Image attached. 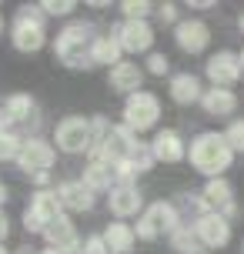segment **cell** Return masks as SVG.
I'll return each mask as SVG.
<instances>
[{
    "label": "cell",
    "instance_id": "1",
    "mask_svg": "<svg viewBox=\"0 0 244 254\" xmlns=\"http://www.w3.org/2000/svg\"><path fill=\"white\" fill-rule=\"evenodd\" d=\"M234 151L228 147L224 134H201V137L191 144V164L194 171H201L207 178H221L228 167H231Z\"/></svg>",
    "mask_w": 244,
    "mask_h": 254
},
{
    "label": "cell",
    "instance_id": "2",
    "mask_svg": "<svg viewBox=\"0 0 244 254\" xmlns=\"http://www.w3.org/2000/svg\"><path fill=\"white\" fill-rule=\"evenodd\" d=\"M90 44H94V34H90L87 24H70L57 34V44H54V54L61 57L64 67H94L90 64Z\"/></svg>",
    "mask_w": 244,
    "mask_h": 254
},
{
    "label": "cell",
    "instance_id": "3",
    "mask_svg": "<svg viewBox=\"0 0 244 254\" xmlns=\"http://www.w3.org/2000/svg\"><path fill=\"white\" fill-rule=\"evenodd\" d=\"M157 117H161V101L151 90H137L124 104V127H127L130 134H141L147 127H154Z\"/></svg>",
    "mask_w": 244,
    "mask_h": 254
},
{
    "label": "cell",
    "instance_id": "4",
    "mask_svg": "<svg viewBox=\"0 0 244 254\" xmlns=\"http://www.w3.org/2000/svg\"><path fill=\"white\" fill-rule=\"evenodd\" d=\"M47 44V30H44V17L34 7H24L13 20V47L24 54H34Z\"/></svg>",
    "mask_w": 244,
    "mask_h": 254
},
{
    "label": "cell",
    "instance_id": "5",
    "mask_svg": "<svg viewBox=\"0 0 244 254\" xmlns=\"http://www.w3.org/2000/svg\"><path fill=\"white\" fill-rule=\"evenodd\" d=\"M174 228H181L174 204L157 201V204H151V207L144 211V217L137 221V231H134V238H141V241H154L161 231H167V234H171Z\"/></svg>",
    "mask_w": 244,
    "mask_h": 254
},
{
    "label": "cell",
    "instance_id": "6",
    "mask_svg": "<svg viewBox=\"0 0 244 254\" xmlns=\"http://www.w3.org/2000/svg\"><path fill=\"white\" fill-rule=\"evenodd\" d=\"M57 147L64 154H84L90 151V121L87 117H64L61 124H57Z\"/></svg>",
    "mask_w": 244,
    "mask_h": 254
},
{
    "label": "cell",
    "instance_id": "7",
    "mask_svg": "<svg viewBox=\"0 0 244 254\" xmlns=\"http://www.w3.org/2000/svg\"><path fill=\"white\" fill-rule=\"evenodd\" d=\"M54 164V147L40 137H27L17 151V167L27 174H47Z\"/></svg>",
    "mask_w": 244,
    "mask_h": 254
},
{
    "label": "cell",
    "instance_id": "8",
    "mask_svg": "<svg viewBox=\"0 0 244 254\" xmlns=\"http://www.w3.org/2000/svg\"><path fill=\"white\" fill-rule=\"evenodd\" d=\"M194 238L204 248H224L231 241V221H224L218 211H204L194 224Z\"/></svg>",
    "mask_w": 244,
    "mask_h": 254
},
{
    "label": "cell",
    "instance_id": "9",
    "mask_svg": "<svg viewBox=\"0 0 244 254\" xmlns=\"http://www.w3.org/2000/svg\"><path fill=\"white\" fill-rule=\"evenodd\" d=\"M207 77L211 84L221 90H231L238 80H241V64H238V54L231 51H218L211 61H207Z\"/></svg>",
    "mask_w": 244,
    "mask_h": 254
},
{
    "label": "cell",
    "instance_id": "10",
    "mask_svg": "<svg viewBox=\"0 0 244 254\" xmlns=\"http://www.w3.org/2000/svg\"><path fill=\"white\" fill-rule=\"evenodd\" d=\"M117 44H121V51H130V54H141V51H151V44H154V27L147 24V20H124V24L117 27Z\"/></svg>",
    "mask_w": 244,
    "mask_h": 254
},
{
    "label": "cell",
    "instance_id": "11",
    "mask_svg": "<svg viewBox=\"0 0 244 254\" xmlns=\"http://www.w3.org/2000/svg\"><path fill=\"white\" fill-rule=\"evenodd\" d=\"M174 40H178L181 51L201 54L207 47V40H211V30H207V24H201V20H181V24L174 27Z\"/></svg>",
    "mask_w": 244,
    "mask_h": 254
},
{
    "label": "cell",
    "instance_id": "12",
    "mask_svg": "<svg viewBox=\"0 0 244 254\" xmlns=\"http://www.w3.org/2000/svg\"><path fill=\"white\" fill-rule=\"evenodd\" d=\"M111 90H117V94H137L141 90V84H144V70L137 67V64H130V61H121V64H114L111 67Z\"/></svg>",
    "mask_w": 244,
    "mask_h": 254
},
{
    "label": "cell",
    "instance_id": "13",
    "mask_svg": "<svg viewBox=\"0 0 244 254\" xmlns=\"http://www.w3.org/2000/svg\"><path fill=\"white\" fill-rule=\"evenodd\" d=\"M107 204H111V211H114L117 217H130L144 207V197L134 184H117V188H111V194H107Z\"/></svg>",
    "mask_w": 244,
    "mask_h": 254
},
{
    "label": "cell",
    "instance_id": "14",
    "mask_svg": "<svg viewBox=\"0 0 244 254\" xmlns=\"http://www.w3.org/2000/svg\"><path fill=\"white\" fill-rule=\"evenodd\" d=\"M151 154H154V161L178 164L184 157V140H181L178 130H157V137L151 140Z\"/></svg>",
    "mask_w": 244,
    "mask_h": 254
},
{
    "label": "cell",
    "instance_id": "15",
    "mask_svg": "<svg viewBox=\"0 0 244 254\" xmlns=\"http://www.w3.org/2000/svg\"><path fill=\"white\" fill-rule=\"evenodd\" d=\"M54 194H57L61 207H67V211H90V207H94V194H90L80 181H64Z\"/></svg>",
    "mask_w": 244,
    "mask_h": 254
},
{
    "label": "cell",
    "instance_id": "16",
    "mask_svg": "<svg viewBox=\"0 0 244 254\" xmlns=\"http://www.w3.org/2000/svg\"><path fill=\"white\" fill-rule=\"evenodd\" d=\"M27 214L34 217L40 228H47L54 217L61 214V201H57V194H54V190H37L34 201H30V207H27ZM40 234H44V231H40Z\"/></svg>",
    "mask_w": 244,
    "mask_h": 254
},
{
    "label": "cell",
    "instance_id": "17",
    "mask_svg": "<svg viewBox=\"0 0 244 254\" xmlns=\"http://www.w3.org/2000/svg\"><path fill=\"white\" fill-rule=\"evenodd\" d=\"M201 107H204L211 117H231L234 111H238V97H234V90L211 87L207 94H201Z\"/></svg>",
    "mask_w": 244,
    "mask_h": 254
},
{
    "label": "cell",
    "instance_id": "18",
    "mask_svg": "<svg viewBox=\"0 0 244 254\" xmlns=\"http://www.w3.org/2000/svg\"><path fill=\"white\" fill-rule=\"evenodd\" d=\"M171 101L181 104V107L201 101V80L194 74H174L171 77Z\"/></svg>",
    "mask_w": 244,
    "mask_h": 254
},
{
    "label": "cell",
    "instance_id": "19",
    "mask_svg": "<svg viewBox=\"0 0 244 254\" xmlns=\"http://www.w3.org/2000/svg\"><path fill=\"white\" fill-rule=\"evenodd\" d=\"M101 238H104V244H107L111 254H130V248H134V241H137V238H134V228L124 224V221H114Z\"/></svg>",
    "mask_w": 244,
    "mask_h": 254
},
{
    "label": "cell",
    "instance_id": "20",
    "mask_svg": "<svg viewBox=\"0 0 244 254\" xmlns=\"http://www.w3.org/2000/svg\"><path fill=\"white\" fill-rule=\"evenodd\" d=\"M44 238L51 241V251H57V248H64V244L77 241V231H74V224H70L67 214H57L51 224L44 228Z\"/></svg>",
    "mask_w": 244,
    "mask_h": 254
},
{
    "label": "cell",
    "instance_id": "21",
    "mask_svg": "<svg viewBox=\"0 0 244 254\" xmlns=\"http://www.w3.org/2000/svg\"><path fill=\"white\" fill-rule=\"evenodd\" d=\"M121 44H117V37H94V44H90V64H121Z\"/></svg>",
    "mask_w": 244,
    "mask_h": 254
},
{
    "label": "cell",
    "instance_id": "22",
    "mask_svg": "<svg viewBox=\"0 0 244 254\" xmlns=\"http://www.w3.org/2000/svg\"><path fill=\"white\" fill-rule=\"evenodd\" d=\"M111 181H114V174H111V167L101 164V161H90V167L84 171V188L94 194V190H111Z\"/></svg>",
    "mask_w": 244,
    "mask_h": 254
},
{
    "label": "cell",
    "instance_id": "23",
    "mask_svg": "<svg viewBox=\"0 0 244 254\" xmlns=\"http://www.w3.org/2000/svg\"><path fill=\"white\" fill-rule=\"evenodd\" d=\"M3 114L10 117V121H30V114H34L30 94H10L7 104H3Z\"/></svg>",
    "mask_w": 244,
    "mask_h": 254
},
{
    "label": "cell",
    "instance_id": "24",
    "mask_svg": "<svg viewBox=\"0 0 244 254\" xmlns=\"http://www.w3.org/2000/svg\"><path fill=\"white\" fill-rule=\"evenodd\" d=\"M204 204H218V207H224V204L231 201V184L224 178H211L204 188V197H201Z\"/></svg>",
    "mask_w": 244,
    "mask_h": 254
},
{
    "label": "cell",
    "instance_id": "25",
    "mask_svg": "<svg viewBox=\"0 0 244 254\" xmlns=\"http://www.w3.org/2000/svg\"><path fill=\"white\" fill-rule=\"evenodd\" d=\"M171 244H174V251H178V254H197V251H201V241L194 238L191 228H174V231H171Z\"/></svg>",
    "mask_w": 244,
    "mask_h": 254
},
{
    "label": "cell",
    "instance_id": "26",
    "mask_svg": "<svg viewBox=\"0 0 244 254\" xmlns=\"http://www.w3.org/2000/svg\"><path fill=\"white\" fill-rule=\"evenodd\" d=\"M121 10H124L127 20H147V13L154 10V3H147V0H124Z\"/></svg>",
    "mask_w": 244,
    "mask_h": 254
},
{
    "label": "cell",
    "instance_id": "27",
    "mask_svg": "<svg viewBox=\"0 0 244 254\" xmlns=\"http://www.w3.org/2000/svg\"><path fill=\"white\" fill-rule=\"evenodd\" d=\"M24 140L17 134H0V161H17V151H20Z\"/></svg>",
    "mask_w": 244,
    "mask_h": 254
},
{
    "label": "cell",
    "instance_id": "28",
    "mask_svg": "<svg viewBox=\"0 0 244 254\" xmlns=\"http://www.w3.org/2000/svg\"><path fill=\"white\" fill-rule=\"evenodd\" d=\"M224 140H228V147H231V151H244V121H231Z\"/></svg>",
    "mask_w": 244,
    "mask_h": 254
},
{
    "label": "cell",
    "instance_id": "29",
    "mask_svg": "<svg viewBox=\"0 0 244 254\" xmlns=\"http://www.w3.org/2000/svg\"><path fill=\"white\" fill-rule=\"evenodd\" d=\"M40 7H44V13H54V17H64V13H70L74 7H77V3H74V0H44Z\"/></svg>",
    "mask_w": 244,
    "mask_h": 254
},
{
    "label": "cell",
    "instance_id": "30",
    "mask_svg": "<svg viewBox=\"0 0 244 254\" xmlns=\"http://www.w3.org/2000/svg\"><path fill=\"white\" fill-rule=\"evenodd\" d=\"M147 70H151V74H167V70H171V61H167L164 54H151V57H147Z\"/></svg>",
    "mask_w": 244,
    "mask_h": 254
},
{
    "label": "cell",
    "instance_id": "31",
    "mask_svg": "<svg viewBox=\"0 0 244 254\" xmlns=\"http://www.w3.org/2000/svg\"><path fill=\"white\" fill-rule=\"evenodd\" d=\"M84 254H111V251H107V244H104L101 234H90L87 241H84Z\"/></svg>",
    "mask_w": 244,
    "mask_h": 254
},
{
    "label": "cell",
    "instance_id": "32",
    "mask_svg": "<svg viewBox=\"0 0 244 254\" xmlns=\"http://www.w3.org/2000/svg\"><path fill=\"white\" fill-rule=\"evenodd\" d=\"M157 20H161V24H174V20H178V7H174V3H161V7H157Z\"/></svg>",
    "mask_w": 244,
    "mask_h": 254
},
{
    "label": "cell",
    "instance_id": "33",
    "mask_svg": "<svg viewBox=\"0 0 244 254\" xmlns=\"http://www.w3.org/2000/svg\"><path fill=\"white\" fill-rule=\"evenodd\" d=\"M54 254H84V244H80V241H70V244H64V248H57Z\"/></svg>",
    "mask_w": 244,
    "mask_h": 254
},
{
    "label": "cell",
    "instance_id": "34",
    "mask_svg": "<svg viewBox=\"0 0 244 254\" xmlns=\"http://www.w3.org/2000/svg\"><path fill=\"white\" fill-rule=\"evenodd\" d=\"M7 234H10V224H7V214H3V211H0V241H3V238H7Z\"/></svg>",
    "mask_w": 244,
    "mask_h": 254
},
{
    "label": "cell",
    "instance_id": "35",
    "mask_svg": "<svg viewBox=\"0 0 244 254\" xmlns=\"http://www.w3.org/2000/svg\"><path fill=\"white\" fill-rule=\"evenodd\" d=\"M187 7H197V10H207V7H214L211 0H194V3H187Z\"/></svg>",
    "mask_w": 244,
    "mask_h": 254
},
{
    "label": "cell",
    "instance_id": "36",
    "mask_svg": "<svg viewBox=\"0 0 244 254\" xmlns=\"http://www.w3.org/2000/svg\"><path fill=\"white\" fill-rule=\"evenodd\" d=\"M3 201H7V188L0 184V207H3Z\"/></svg>",
    "mask_w": 244,
    "mask_h": 254
},
{
    "label": "cell",
    "instance_id": "37",
    "mask_svg": "<svg viewBox=\"0 0 244 254\" xmlns=\"http://www.w3.org/2000/svg\"><path fill=\"white\" fill-rule=\"evenodd\" d=\"M238 64H241V67H244V54H241V57H238Z\"/></svg>",
    "mask_w": 244,
    "mask_h": 254
},
{
    "label": "cell",
    "instance_id": "38",
    "mask_svg": "<svg viewBox=\"0 0 244 254\" xmlns=\"http://www.w3.org/2000/svg\"><path fill=\"white\" fill-rule=\"evenodd\" d=\"M0 254H7V248H0Z\"/></svg>",
    "mask_w": 244,
    "mask_h": 254
},
{
    "label": "cell",
    "instance_id": "39",
    "mask_svg": "<svg viewBox=\"0 0 244 254\" xmlns=\"http://www.w3.org/2000/svg\"><path fill=\"white\" fill-rule=\"evenodd\" d=\"M241 30H244V17H241Z\"/></svg>",
    "mask_w": 244,
    "mask_h": 254
},
{
    "label": "cell",
    "instance_id": "40",
    "mask_svg": "<svg viewBox=\"0 0 244 254\" xmlns=\"http://www.w3.org/2000/svg\"><path fill=\"white\" fill-rule=\"evenodd\" d=\"M40 254H54V251H40Z\"/></svg>",
    "mask_w": 244,
    "mask_h": 254
},
{
    "label": "cell",
    "instance_id": "41",
    "mask_svg": "<svg viewBox=\"0 0 244 254\" xmlns=\"http://www.w3.org/2000/svg\"><path fill=\"white\" fill-rule=\"evenodd\" d=\"M0 30H3V20H0Z\"/></svg>",
    "mask_w": 244,
    "mask_h": 254
},
{
    "label": "cell",
    "instance_id": "42",
    "mask_svg": "<svg viewBox=\"0 0 244 254\" xmlns=\"http://www.w3.org/2000/svg\"><path fill=\"white\" fill-rule=\"evenodd\" d=\"M241 77H244V67H241Z\"/></svg>",
    "mask_w": 244,
    "mask_h": 254
}]
</instances>
